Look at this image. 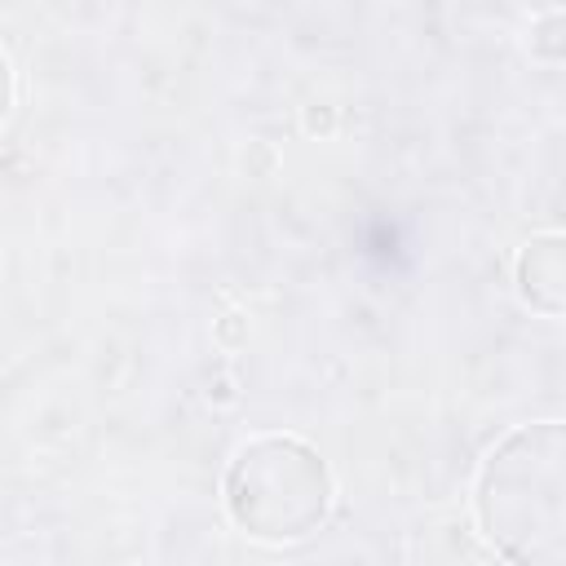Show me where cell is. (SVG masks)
<instances>
[{"label":"cell","instance_id":"cell-4","mask_svg":"<svg viewBox=\"0 0 566 566\" xmlns=\"http://www.w3.org/2000/svg\"><path fill=\"white\" fill-rule=\"evenodd\" d=\"M531 53L553 57V62H566V9L539 13L531 22Z\"/></svg>","mask_w":566,"mask_h":566},{"label":"cell","instance_id":"cell-6","mask_svg":"<svg viewBox=\"0 0 566 566\" xmlns=\"http://www.w3.org/2000/svg\"><path fill=\"white\" fill-rule=\"evenodd\" d=\"M332 119H336V115H332V106H323V102H314V106L305 111V128H310V133H332Z\"/></svg>","mask_w":566,"mask_h":566},{"label":"cell","instance_id":"cell-1","mask_svg":"<svg viewBox=\"0 0 566 566\" xmlns=\"http://www.w3.org/2000/svg\"><path fill=\"white\" fill-rule=\"evenodd\" d=\"M473 513L513 566H566V424H522L478 469Z\"/></svg>","mask_w":566,"mask_h":566},{"label":"cell","instance_id":"cell-2","mask_svg":"<svg viewBox=\"0 0 566 566\" xmlns=\"http://www.w3.org/2000/svg\"><path fill=\"white\" fill-rule=\"evenodd\" d=\"M226 509L230 517L270 544L305 539L323 526L332 509V473L314 447L301 438H252L226 473Z\"/></svg>","mask_w":566,"mask_h":566},{"label":"cell","instance_id":"cell-3","mask_svg":"<svg viewBox=\"0 0 566 566\" xmlns=\"http://www.w3.org/2000/svg\"><path fill=\"white\" fill-rule=\"evenodd\" d=\"M517 296L539 314H566V234H535L517 252Z\"/></svg>","mask_w":566,"mask_h":566},{"label":"cell","instance_id":"cell-5","mask_svg":"<svg viewBox=\"0 0 566 566\" xmlns=\"http://www.w3.org/2000/svg\"><path fill=\"white\" fill-rule=\"evenodd\" d=\"M243 327H248V318H243V314H226V318L217 323V340L239 345V340H243Z\"/></svg>","mask_w":566,"mask_h":566}]
</instances>
